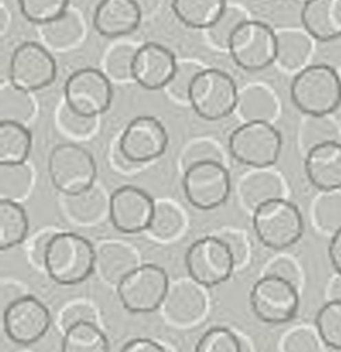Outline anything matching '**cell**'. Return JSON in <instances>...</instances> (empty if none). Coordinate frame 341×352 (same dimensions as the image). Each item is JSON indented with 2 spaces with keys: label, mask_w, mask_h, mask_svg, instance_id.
<instances>
[{
  "label": "cell",
  "mask_w": 341,
  "mask_h": 352,
  "mask_svg": "<svg viewBox=\"0 0 341 352\" xmlns=\"http://www.w3.org/2000/svg\"><path fill=\"white\" fill-rule=\"evenodd\" d=\"M338 74H340V80H341V72H340V73H338Z\"/></svg>",
  "instance_id": "6f0895ef"
},
{
  "label": "cell",
  "mask_w": 341,
  "mask_h": 352,
  "mask_svg": "<svg viewBox=\"0 0 341 352\" xmlns=\"http://www.w3.org/2000/svg\"><path fill=\"white\" fill-rule=\"evenodd\" d=\"M283 197L282 179L267 168H254L239 182L241 202L252 213L263 204Z\"/></svg>",
  "instance_id": "cb8c5ba5"
},
{
  "label": "cell",
  "mask_w": 341,
  "mask_h": 352,
  "mask_svg": "<svg viewBox=\"0 0 341 352\" xmlns=\"http://www.w3.org/2000/svg\"><path fill=\"white\" fill-rule=\"evenodd\" d=\"M183 190L186 199L194 208L212 210L224 205L228 199L231 177L223 162H198L184 170Z\"/></svg>",
  "instance_id": "8fae6325"
},
{
  "label": "cell",
  "mask_w": 341,
  "mask_h": 352,
  "mask_svg": "<svg viewBox=\"0 0 341 352\" xmlns=\"http://www.w3.org/2000/svg\"><path fill=\"white\" fill-rule=\"evenodd\" d=\"M184 261L190 278L206 287L228 280L236 267L230 249L217 235H206L192 242Z\"/></svg>",
  "instance_id": "9c48e42d"
},
{
  "label": "cell",
  "mask_w": 341,
  "mask_h": 352,
  "mask_svg": "<svg viewBox=\"0 0 341 352\" xmlns=\"http://www.w3.org/2000/svg\"><path fill=\"white\" fill-rule=\"evenodd\" d=\"M169 278L155 264H140L117 286L120 301L132 314H150L158 309L169 290Z\"/></svg>",
  "instance_id": "ba28073f"
},
{
  "label": "cell",
  "mask_w": 341,
  "mask_h": 352,
  "mask_svg": "<svg viewBox=\"0 0 341 352\" xmlns=\"http://www.w3.org/2000/svg\"><path fill=\"white\" fill-rule=\"evenodd\" d=\"M110 197L107 198L102 188L92 186L81 192L62 195V210L69 221L81 227L96 226L104 214H109Z\"/></svg>",
  "instance_id": "603a6c76"
},
{
  "label": "cell",
  "mask_w": 341,
  "mask_h": 352,
  "mask_svg": "<svg viewBox=\"0 0 341 352\" xmlns=\"http://www.w3.org/2000/svg\"><path fill=\"white\" fill-rule=\"evenodd\" d=\"M322 342L333 349H341V301L330 300L320 307L315 319Z\"/></svg>",
  "instance_id": "d590c367"
},
{
  "label": "cell",
  "mask_w": 341,
  "mask_h": 352,
  "mask_svg": "<svg viewBox=\"0 0 341 352\" xmlns=\"http://www.w3.org/2000/svg\"><path fill=\"white\" fill-rule=\"evenodd\" d=\"M138 47L129 43H120L111 47L104 59V74L114 81L132 80V63Z\"/></svg>",
  "instance_id": "f35d334b"
},
{
  "label": "cell",
  "mask_w": 341,
  "mask_h": 352,
  "mask_svg": "<svg viewBox=\"0 0 341 352\" xmlns=\"http://www.w3.org/2000/svg\"><path fill=\"white\" fill-rule=\"evenodd\" d=\"M327 116H307L298 129V144L304 153L312 147L340 140V132L336 122Z\"/></svg>",
  "instance_id": "e575fe53"
},
{
  "label": "cell",
  "mask_w": 341,
  "mask_h": 352,
  "mask_svg": "<svg viewBox=\"0 0 341 352\" xmlns=\"http://www.w3.org/2000/svg\"><path fill=\"white\" fill-rule=\"evenodd\" d=\"M264 275H272L282 278L298 286L300 283V271L297 264L290 257H276L274 258L264 270Z\"/></svg>",
  "instance_id": "c3c4849f"
},
{
  "label": "cell",
  "mask_w": 341,
  "mask_h": 352,
  "mask_svg": "<svg viewBox=\"0 0 341 352\" xmlns=\"http://www.w3.org/2000/svg\"><path fill=\"white\" fill-rule=\"evenodd\" d=\"M293 104L305 116H327L341 104L340 74L326 63L302 67L290 84Z\"/></svg>",
  "instance_id": "7a4b0ae2"
},
{
  "label": "cell",
  "mask_w": 341,
  "mask_h": 352,
  "mask_svg": "<svg viewBox=\"0 0 341 352\" xmlns=\"http://www.w3.org/2000/svg\"><path fill=\"white\" fill-rule=\"evenodd\" d=\"M10 21H11L10 12H8L7 7H6V4H1V8H0V32H1L3 36H4L6 32L8 30Z\"/></svg>",
  "instance_id": "11a10c76"
},
{
  "label": "cell",
  "mask_w": 341,
  "mask_h": 352,
  "mask_svg": "<svg viewBox=\"0 0 341 352\" xmlns=\"http://www.w3.org/2000/svg\"><path fill=\"white\" fill-rule=\"evenodd\" d=\"M228 150L231 155L243 165L268 168L279 158L282 135L267 121L243 122L231 132Z\"/></svg>",
  "instance_id": "5b68a950"
},
{
  "label": "cell",
  "mask_w": 341,
  "mask_h": 352,
  "mask_svg": "<svg viewBox=\"0 0 341 352\" xmlns=\"http://www.w3.org/2000/svg\"><path fill=\"white\" fill-rule=\"evenodd\" d=\"M168 143V132L158 118L138 116L128 122L121 133L118 148L131 162L142 165L160 158Z\"/></svg>",
  "instance_id": "5bb4252c"
},
{
  "label": "cell",
  "mask_w": 341,
  "mask_h": 352,
  "mask_svg": "<svg viewBox=\"0 0 341 352\" xmlns=\"http://www.w3.org/2000/svg\"><path fill=\"white\" fill-rule=\"evenodd\" d=\"M329 296H330V300L341 301V275L337 274V276L333 279L329 289Z\"/></svg>",
  "instance_id": "db71d44e"
},
{
  "label": "cell",
  "mask_w": 341,
  "mask_h": 352,
  "mask_svg": "<svg viewBox=\"0 0 341 352\" xmlns=\"http://www.w3.org/2000/svg\"><path fill=\"white\" fill-rule=\"evenodd\" d=\"M41 40L52 50H67L74 47L84 33L80 15L74 10H67L56 19L38 25Z\"/></svg>",
  "instance_id": "484cf974"
},
{
  "label": "cell",
  "mask_w": 341,
  "mask_h": 352,
  "mask_svg": "<svg viewBox=\"0 0 341 352\" xmlns=\"http://www.w3.org/2000/svg\"><path fill=\"white\" fill-rule=\"evenodd\" d=\"M236 110L245 122H271L278 114L279 103L270 88L263 84H250L239 92Z\"/></svg>",
  "instance_id": "d4e9b609"
},
{
  "label": "cell",
  "mask_w": 341,
  "mask_h": 352,
  "mask_svg": "<svg viewBox=\"0 0 341 352\" xmlns=\"http://www.w3.org/2000/svg\"><path fill=\"white\" fill-rule=\"evenodd\" d=\"M48 173L52 186L62 195H72L95 184L96 162L82 146L62 143L50 153Z\"/></svg>",
  "instance_id": "8992f818"
},
{
  "label": "cell",
  "mask_w": 341,
  "mask_h": 352,
  "mask_svg": "<svg viewBox=\"0 0 341 352\" xmlns=\"http://www.w3.org/2000/svg\"><path fill=\"white\" fill-rule=\"evenodd\" d=\"M155 202L142 188L122 186L110 195L109 217L116 230L122 234L147 231L153 219Z\"/></svg>",
  "instance_id": "2e32d148"
},
{
  "label": "cell",
  "mask_w": 341,
  "mask_h": 352,
  "mask_svg": "<svg viewBox=\"0 0 341 352\" xmlns=\"http://www.w3.org/2000/svg\"><path fill=\"white\" fill-rule=\"evenodd\" d=\"M21 14L32 23L51 22L69 10V0H18Z\"/></svg>",
  "instance_id": "ab89813d"
},
{
  "label": "cell",
  "mask_w": 341,
  "mask_h": 352,
  "mask_svg": "<svg viewBox=\"0 0 341 352\" xmlns=\"http://www.w3.org/2000/svg\"><path fill=\"white\" fill-rule=\"evenodd\" d=\"M204 67L192 60H183L177 62L176 70L165 87V89L169 92V95L179 100V102H187L188 103V92L190 87L195 78V76L202 70Z\"/></svg>",
  "instance_id": "7bdbcfd3"
},
{
  "label": "cell",
  "mask_w": 341,
  "mask_h": 352,
  "mask_svg": "<svg viewBox=\"0 0 341 352\" xmlns=\"http://www.w3.org/2000/svg\"><path fill=\"white\" fill-rule=\"evenodd\" d=\"M252 223L258 241L274 250L293 246L304 234V219L300 209L283 197L258 206L253 212Z\"/></svg>",
  "instance_id": "3957f363"
},
{
  "label": "cell",
  "mask_w": 341,
  "mask_h": 352,
  "mask_svg": "<svg viewBox=\"0 0 341 352\" xmlns=\"http://www.w3.org/2000/svg\"><path fill=\"white\" fill-rule=\"evenodd\" d=\"M56 232L58 231H55L54 228H43V230L37 231L29 241L28 256L36 267L44 270L47 250H48V246Z\"/></svg>",
  "instance_id": "7dc6e473"
},
{
  "label": "cell",
  "mask_w": 341,
  "mask_h": 352,
  "mask_svg": "<svg viewBox=\"0 0 341 352\" xmlns=\"http://www.w3.org/2000/svg\"><path fill=\"white\" fill-rule=\"evenodd\" d=\"M32 150V133L25 124L3 121L0 124V162H26Z\"/></svg>",
  "instance_id": "f1b7e54d"
},
{
  "label": "cell",
  "mask_w": 341,
  "mask_h": 352,
  "mask_svg": "<svg viewBox=\"0 0 341 352\" xmlns=\"http://www.w3.org/2000/svg\"><path fill=\"white\" fill-rule=\"evenodd\" d=\"M276 40L278 51L275 63L287 72L301 70L312 51L309 34L298 30H282L276 33Z\"/></svg>",
  "instance_id": "83f0119b"
},
{
  "label": "cell",
  "mask_w": 341,
  "mask_h": 352,
  "mask_svg": "<svg viewBox=\"0 0 341 352\" xmlns=\"http://www.w3.org/2000/svg\"><path fill=\"white\" fill-rule=\"evenodd\" d=\"M320 337L308 327H296L285 334L282 352H322Z\"/></svg>",
  "instance_id": "ee69618b"
},
{
  "label": "cell",
  "mask_w": 341,
  "mask_h": 352,
  "mask_svg": "<svg viewBox=\"0 0 341 352\" xmlns=\"http://www.w3.org/2000/svg\"><path fill=\"white\" fill-rule=\"evenodd\" d=\"M329 258L338 275H341V228L331 234L329 243Z\"/></svg>",
  "instance_id": "816d5d0a"
},
{
  "label": "cell",
  "mask_w": 341,
  "mask_h": 352,
  "mask_svg": "<svg viewBox=\"0 0 341 352\" xmlns=\"http://www.w3.org/2000/svg\"><path fill=\"white\" fill-rule=\"evenodd\" d=\"M217 236L230 249V252L235 260V264L241 265L246 260L248 252H249V245H248L245 235L239 231L227 230V231H221L220 234H217Z\"/></svg>",
  "instance_id": "681fc988"
},
{
  "label": "cell",
  "mask_w": 341,
  "mask_h": 352,
  "mask_svg": "<svg viewBox=\"0 0 341 352\" xmlns=\"http://www.w3.org/2000/svg\"><path fill=\"white\" fill-rule=\"evenodd\" d=\"M226 8V0H172L176 18L192 29H209Z\"/></svg>",
  "instance_id": "4316f807"
},
{
  "label": "cell",
  "mask_w": 341,
  "mask_h": 352,
  "mask_svg": "<svg viewBox=\"0 0 341 352\" xmlns=\"http://www.w3.org/2000/svg\"><path fill=\"white\" fill-rule=\"evenodd\" d=\"M95 246L82 235L58 231L47 250L44 270L59 285L84 282L95 271Z\"/></svg>",
  "instance_id": "6da1fadb"
},
{
  "label": "cell",
  "mask_w": 341,
  "mask_h": 352,
  "mask_svg": "<svg viewBox=\"0 0 341 352\" xmlns=\"http://www.w3.org/2000/svg\"><path fill=\"white\" fill-rule=\"evenodd\" d=\"M121 352H166L165 348L150 338H135L124 345Z\"/></svg>",
  "instance_id": "f907efd6"
},
{
  "label": "cell",
  "mask_w": 341,
  "mask_h": 352,
  "mask_svg": "<svg viewBox=\"0 0 341 352\" xmlns=\"http://www.w3.org/2000/svg\"><path fill=\"white\" fill-rule=\"evenodd\" d=\"M143 12L135 0H100L94 11L95 30L104 37L114 38L133 33Z\"/></svg>",
  "instance_id": "d6986e66"
},
{
  "label": "cell",
  "mask_w": 341,
  "mask_h": 352,
  "mask_svg": "<svg viewBox=\"0 0 341 352\" xmlns=\"http://www.w3.org/2000/svg\"><path fill=\"white\" fill-rule=\"evenodd\" d=\"M51 326V314L44 302L26 294L3 309L6 336L15 344L30 345L45 336Z\"/></svg>",
  "instance_id": "9a60e30c"
},
{
  "label": "cell",
  "mask_w": 341,
  "mask_h": 352,
  "mask_svg": "<svg viewBox=\"0 0 341 352\" xmlns=\"http://www.w3.org/2000/svg\"><path fill=\"white\" fill-rule=\"evenodd\" d=\"M106 334L95 322H81L63 331L62 352H109Z\"/></svg>",
  "instance_id": "4dcf8cb0"
},
{
  "label": "cell",
  "mask_w": 341,
  "mask_h": 352,
  "mask_svg": "<svg viewBox=\"0 0 341 352\" xmlns=\"http://www.w3.org/2000/svg\"><path fill=\"white\" fill-rule=\"evenodd\" d=\"M223 153L220 151L219 146L210 140H197L188 144L182 155V168L183 172L190 168L191 165H195L198 162L205 161H219L224 164Z\"/></svg>",
  "instance_id": "f6af8a7d"
},
{
  "label": "cell",
  "mask_w": 341,
  "mask_h": 352,
  "mask_svg": "<svg viewBox=\"0 0 341 352\" xmlns=\"http://www.w3.org/2000/svg\"><path fill=\"white\" fill-rule=\"evenodd\" d=\"M135 1L139 4L143 15L151 12L157 7V4H158V0H135Z\"/></svg>",
  "instance_id": "9f6ffc18"
},
{
  "label": "cell",
  "mask_w": 341,
  "mask_h": 352,
  "mask_svg": "<svg viewBox=\"0 0 341 352\" xmlns=\"http://www.w3.org/2000/svg\"><path fill=\"white\" fill-rule=\"evenodd\" d=\"M65 103L87 117H99L111 104V80L95 67H82L72 73L63 88Z\"/></svg>",
  "instance_id": "4fadbf2b"
},
{
  "label": "cell",
  "mask_w": 341,
  "mask_h": 352,
  "mask_svg": "<svg viewBox=\"0 0 341 352\" xmlns=\"http://www.w3.org/2000/svg\"><path fill=\"white\" fill-rule=\"evenodd\" d=\"M314 219L316 226L334 234L341 228V191H323L314 206Z\"/></svg>",
  "instance_id": "74e56055"
},
{
  "label": "cell",
  "mask_w": 341,
  "mask_h": 352,
  "mask_svg": "<svg viewBox=\"0 0 341 352\" xmlns=\"http://www.w3.org/2000/svg\"><path fill=\"white\" fill-rule=\"evenodd\" d=\"M194 352H249V349L232 330L216 326L202 334Z\"/></svg>",
  "instance_id": "8d00e7d4"
},
{
  "label": "cell",
  "mask_w": 341,
  "mask_h": 352,
  "mask_svg": "<svg viewBox=\"0 0 341 352\" xmlns=\"http://www.w3.org/2000/svg\"><path fill=\"white\" fill-rule=\"evenodd\" d=\"M95 270L109 285L118 286L128 274L140 265L136 250L122 242L104 241L95 248Z\"/></svg>",
  "instance_id": "7402d4cb"
},
{
  "label": "cell",
  "mask_w": 341,
  "mask_h": 352,
  "mask_svg": "<svg viewBox=\"0 0 341 352\" xmlns=\"http://www.w3.org/2000/svg\"><path fill=\"white\" fill-rule=\"evenodd\" d=\"M304 169L309 183L322 192L341 190V142H326L308 150Z\"/></svg>",
  "instance_id": "ffe728a7"
},
{
  "label": "cell",
  "mask_w": 341,
  "mask_h": 352,
  "mask_svg": "<svg viewBox=\"0 0 341 352\" xmlns=\"http://www.w3.org/2000/svg\"><path fill=\"white\" fill-rule=\"evenodd\" d=\"M301 25L318 41L341 37V0H305L300 11Z\"/></svg>",
  "instance_id": "44dd1931"
},
{
  "label": "cell",
  "mask_w": 341,
  "mask_h": 352,
  "mask_svg": "<svg viewBox=\"0 0 341 352\" xmlns=\"http://www.w3.org/2000/svg\"><path fill=\"white\" fill-rule=\"evenodd\" d=\"M34 102L29 91L21 89L10 80H3L0 91V120L26 124L34 114Z\"/></svg>",
  "instance_id": "1f68e13d"
},
{
  "label": "cell",
  "mask_w": 341,
  "mask_h": 352,
  "mask_svg": "<svg viewBox=\"0 0 341 352\" xmlns=\"http://www.w3.org/2000/svg\"><path fill=\"white\" fill-rule=\"evenodd\" d=\"M184 228V216L182 210L169 201L155 202L153 219L147 228V234L162 242L176 239Z\"/></svg>",
  "instance_id": "d6a6232c"
},
{
  "label": "cell",
  "mask_w": 341,
  "mask_h": 352,
  "mask_svg": "<svg viewBox=\"0 0 341 352\" xmlns=\"http://www.w3.org/2000/svg\"><path fill=\"white\" fill-rule=\"evenodd\" d=\"M29 232V220L19 202L1 199L0 202V248L8 250L21 245Z\"/></svg>",
  "instance_id": "f546056e"
},
{
  "label": "cell",
  "mask_w": 341,
  "mask_h": 352,
  "mask_svg": "<svg viewBox=\"0 0 341 352\" xmlns=\"http://www.w3.org/2000/svg\"><path fill=\"white\" fill-rule=\"evenodd\" d=\"M246 19L248 18L241 8L227 6L221 16L209 29H206L209 41L217 48L227 50L234 32Z\"/></svg>",
  "instance_id": "60d3db41"
},
{
  "label": "cell",
  "mask_w": 341,
  "mask_h": 352,
  "mask_svg": "<svg viewBox=\"0 0 341 352\" xmlns=\"http://www.w3.org/2000/svg\"><path fill=\"white\" fill-rule=\"evenodd\" d=\"M239 91L230 74L220 69L204 67L194 78L188 103L204 120L219 121L236 110Z\"/></svg>",
  "instance_id": "277c9868"
},
{
  "label": "cell",
  "mask_w": 341,
  "mask_h": 352,
  "mask_svg": "<svg viewBox=\"0 0 341 352\" xmlns=\"http://www.w3.org/2000/svg\"><path fill=\"white\" fill-rule=\"evenodd\" d=\"M33 183V173L26 162L0 165V198L21 201L25 198Z\"/></svg>",
  "instance_id": "836d02e7"
},
{
  "label": "cell",
  "mask_w": 341,
  "mask_h": 352,
  "mask_svg": "<svg viewBox=\"0 0 341 352\" xmlns=\"http://www.w3.org/2000/svg\"><path fill=\"white\" fill-rule=\"evenodd\" d=\"M26 296L23 289L16 285L15 282H7L4 280L1 285V302H3V309L7 308L11 302H14L15 300L21 298Z\"/></svg>",
  "instance_id": "f5cc1de1"
},
{
  "label": "cell",
  "mask_w": 341,
  "mask_h": 352,
  "mask_svg": "<svg viewBox=\"0 0 341 352\" xmlns=\"http://www.w3.org/2000/svg\"><path fill=\"white\" fill-rule=\"evenodd\" d=\"M195 280H179L169 286L162 302L166 320L175 326L187 327L195 324L206 312V296Z\"/></svg>",
  "instance_id": "ac0fdd59"
},
{
  "label": "cell",
  "mask_w": 341,
  "mask_h": 352,
  "mask_svg": "<svg viewBox=\"0 0 341 352\" xmlns=\"http://www.w3.org/2000/svg\"><path fill=\"white\" fill-rule=\"evenodd\" d=\"M7 69V80L29 92L47 88L56 77L54 56L47 47L36 41H25L15 47Z\"/></svg>",
  "instance_id": "7c38bea8"
},
{
  "label": "cell",
  "mask_w": 341,
  "mask_h": 352,
  "mask_svg": "<svg viewBox=\"0 0 341 352\" xmlns=\"http://www.w3.org/2000/svg\"><path fill=\"white\" fill-rule=\"evenodd\" d=\"M227 50L239 69L264 70L276 60V33L261 21L246 19L234 32Z\"/></svg>",
  "instance_id": "52a82bcc"
},
{
  "label": "cell",
  "mask_w": 341,
  "mask_h": 352,
  "mask_svg": "<svg viewBox=\"0 0 341 352\" xmlns=\"http://www.w3.org/2000/svg\"><path fill=\"white\" fill-rule=\"evenodd\" d=\"M58 126L63 133L76 139H84L94 133L98 125V117H87L78 114L73 109H70L66 103L59 107L56 116Z\"/></svg>",
  "instance_id": "b9f144b4"
},
{
  "label": "cell",
  "mask_w": 341,
  "mask_h": 352,
  "mask_svg": "<svg viewBox=\"0 0 341 352\" xmlns=\"http://www.w3.org/2000/svg\"><path fill=\"white\" fill-rule=\"evenodd\" d=\"M253 314L264 323L290 322L300 307L298 286L272 275H263L250 290Z\"/></svg>",
  "instance_id": "30bf717a"
},
{
  "label": "cell",
  "mask_w": 341,
  "mask_h": 352,
  "mask_svg": "<svg viewBox=\"0 0 341 352\" xmlns=\"http://www.w3.org/2000/svg\"><path fill=\"white\" fill-rule=\"evenodd\" d=\"M81 322H95L96 323V312L87 302H73L69 304L59 316V326L65 331L69 327L81 323Z\"/></svg>",
  "instance_id": "bcb514c9"
},
{
  "label": "cell",
  "mask_w": 341,
  "mask_h": 352,
  "mask_svg": "<svg viewBox=\"0 0 341 352\" xmlns=\"http://www.w3.org/2000/svg\"><path fill=\"white\" fill-rule=\"evenodd\" d=\"M177 66L175 54L158 43L140 44L132 63V80L147 91L162 89Z\"/></svg>",
  "instance_id": "e0dca14e"
}]
</instances>
